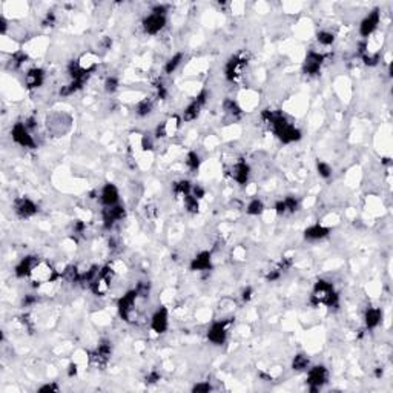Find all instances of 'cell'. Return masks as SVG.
<instances>
[{"label":"cell","instance_id":"obj_23","mask_svg":"<svg viewBox=\"0 0 393 393\" xmlns=\"http://www.w3.org/2000/svg\"><path fill=\"white\" fill-rule=\"evenodd\" d=\"M332 229L326 228V226L316 223V224H310L309 228L304 229V240L306 241H320L324 240L330 235Z\"/></svg>","mask_w":393,"mask_h":393},{"label":"cell","instance_id":"obj_19","mask_svg":"<svg viewBox=\"0 0 393 393\" xmlns=\"http://www.w3.org/2000/svg\"><path fill=\"white\" fill-rule=\"evenodd\" d=\"M191 270L194 272H206V270H212L214 263H212V253L209 250H201L196 253L194 258L191 260L189 264Z\"/></svg>","mask_w":393,"mask_h":393},{"label":"cell","instance_id":"obj_14","mask_svg":"<svg viewBox=\"0 0 393 393\" xmlns=\"http://www.w3.org/2000/svg\"><path fill=\"white\" fill-rule=\"evenodd\" d=\"M246 58L240 54H235V55H231L229 60L226 62L224 65V77L228 82H235L240 75H241V71L246 66Z\"/></svg>","mask_w":393,"mask_h":393},{"label":"cell","instance_id":"obj_47","mask_svg":"<svg viewBox=\"0 0 393 393\" xmlns=\"http://www.w3.org/2000/svg\"><path fill=\"white\" fill-rule=\"evenodd\" d=\"M39 392H58V386L55 383H49V384H43L42 387H39Z\"/></svg>","mask_w":393,"mask_h":393},{"label":"cell","instance_id":"obj_9","mask_svg":"<svg viewBox=\"0 0 393 393\" xmlns=\"http://www.w3.org/2000/svg\"><path fill=\"white\" fill-rule=\"evenodd\" d=\"M166 25H168V16H166V14H160V12H152V11H150V14H147L142 22L143 31L149 36H157L166 28Z\"/></svg>","mask_w":393,"mask_h":393},{"label":"cell","instance_id":"obj_30","mask_svg":"<svg viewBox=\"0 0 393 393\" xmlns=\"http://www.w3.org/2000/svg\"><path fill=\"white\" fill-rule=\"evenodd\" d=\"M309 366H310L309 356L304 353H298L292 359V370H295V372H304L309 369Z\"/></svg>","mask_w":393,"mask_h":393},{"label":"cell","instance_id":"obj_12","mask_svg":"<svg viewBox=\"0 0 393 393\" xmlns=\"http://www.w3.org/2000/svg\"><path fill=\"white\" fill-rule=\"evenodd\" d=\"M14 212H16V215L22 220H28V218H31L34 217L37 212H39V206L36 204L34 200L31 198H28V196H19V198L14 200Z\"/></svg>","mask_w":393,"mask_h":393},{"label":"cell","instance_id":"obj_7","mask_svg":"<svg viewBox=\"0 0 393 393\" xmlns=\"http://www.w3.org/2000/svg\"><path fill=\"white\" fill-rule=\"evenodd\" d=\"M207 97H209V93L206 89H201L200 93L195 96V98H192L188 106L183 109L181 120H183V122H194V120L198 118L201 114V109L204 108V104L207 101Z\"/></svg>","mask_w":393,"mask_h":393},{"label":"cell","instance_id":"obj_37","mask_svg":"<svg viewBox=\"0 0 393 393\" xmlns=\"http://www.w3.org/2000/svg\"><path fill=\"white\" fill-rule=\"evenodd\" d=\"M134 289L137 291L139 298H147L150 294V283L149 281H140V283H137V286H135Z\"/></svg>","mask_w":393,"mask_h":393},{"label":"cell","instance_id":"obj_49","mask_svg":"<svg viewBox=\"0 0 393 393\" xmlns=\"http://www.w3.org/2000/svg\"><path fill=\"white\" fill-rule=\"evenodd\" d=\"M85 229H86V224H85V221H82V220H77L74 223V232L75 234H83L85 232Z\"/></svg>","mask_w":393,"mask_h":393},{"label":"cell","instance_id":"obj_46","mask_svg":"<svg viewBox=\"0 0 393 393\" xmlns=\"http://www.w3.org/2000/svg\"><path fill=\"white\" fill-rule=\"evenodd\" d=\"M252 296H253V289H252V287H246V289H243V292H241V299H243L245 303L250 301Z\"/></svg>","mask_w":393,"mask_h":393},{"label":"cell","instance_id":"obj_39","mask_svg":"<svg viewBox=\"0 0 393 393\" xmlns=\"http://www.w3.org/2000/svg\"><path fill=\"white\" fill-rule=\"evenodd\" d=\"M210 390H212V386H210V383H207V381H201V383L195 384L192 387V392L194 393H207Z\"/></svg>","mask_w":393,"mask_h":393},{"label":"cell","instance_id":"obj_11","mask_svg":"<svg viewBox=\"0 0 393 393\" xmlns=\"http://www.w3.org/2000/svg\"><path fill=\"white\" fill-rule=\"evenodd\" d=\"M149 326H150V330L157 335L166 334L169 329V310H168V307L160 306L152 315H150Z\"/></svg>","mask_w":393,"mask_h":393},{"label":"cell","instance_id":"obj_44","mask_svg":"<svg viewBox=\"0 0 393 393\" xmlns=\"http://www.w3.org/2000/svg\"><path fill=\"white\" fill-rule=\"evenodd\" d=\"M155 89H157V97H158L160 100H164L166 97H168V89H166V86H164L163 83H158V85L155 86Z\"/></svg>","mask_w":393,"mask_h":393},{"label":"cell","instance_id":"obj_27","mask_svg":"<svg viewBox=\"0 0 393 393\" xmlns=\"http://www.w3.org/2000/svg\"><path fill=\"white\" fill-rule=\"evenodd\" d=\"M192 188H194V185L191 183V181L183 178V180L175 181V183L172 185V192L177 196H181V198H183V196H186V195H189L192 192Z\"/></svg>","mask_w":393,"mask_h":393},{"label":"cell","instance_id":"obj_17","mask_svg":"<svg viewBox=\"0 0 393 393\" xmlns=\"http://www.w3.org/2000/svg\"><path fill=\"white\" fill-rule=\"evenodd\" d=\"M231 177L235 181L237 185L240 186H246L247 181L250 178V166L247 164L246 160H238L234 163V166L231 168Z\"/></svg>","mask_w":393,"mask_h":393},{"label":"cell","instance_id":"obj_50","mask_svg":"<svg viewBox=\"0 0 393 393\" xmlns=\"http://www.w3.org/2000/svg\"><path fill=\"white\" fill-rule=\"evenodd\" d=\"M6 28H8V20L5 19V16H0V33L6 34Z\"/></svg>","mask_w":393,"mask_h":393},{"label":"cell","instance_id":"obj_6","mask_svg":"<svg viewBox=\"0 0 393 393\" xmlns=\"http://www.w3.org/2000/svg\"><path fill=\"white\" fill-rule=\"evenodd\" d=\"M306 383L310 392H318L329 383V369L323 364H316L307 369Z\"/></svg>","mask_w":393,"mask_h":393},{"label":"cell","instance_id":"obj_20","mask_svg":"<svg viewBox=\"0 0 393 393\" xmlns=\"http://www.w3.org/2000/svg\"><path fill=\"white\" fill-rule=\"evenodd\" d=\"M37 263H39V258L34 255L23 256V258L16 264V267H14V275L17 278H29V275H31V272Z\"/></svg>","mask_w":393,"mask_h":393},{"label":"cell","instance_id":"obj_45","mask_svg":"<svg viewBox=\"0 0 393 393\" xmlns=\"http://www.w3.org/2000/svg\"><path fill=\"white\" fill-rule=\"evenodd\" d=\"M160 378H161L160 373L154 370V372H150V373L146 376V383H147V384H155V383L160 381Z\"/></svg>","mask_w":393,"mask_h":393},{"label":"cell","instance_id":"obj_29","mask_svg":"<svg viewBox=\"0 0 393 393\" xmlns=\"http://www.w3.org/2000/svg\"><path fill=\"white\" fill-rule=\"evenodd\" d=\"M264 203L260 198H252L246 206V214L250 217H258L264 212Z\"/></svg>","mask_w":393,"mask_h":393},{"label":"cell","instance_id":"obj_31","mask_svg":"<svg viewBox=\"0 0 393 393\" xmlns=\"http://www.w3.org/2000/svg\"><path fill=\"white\" fill-rule=\"evenodd\" d=\"M186 166L191 172H196L201 166V157L196 150H189L186 155Z\"/></svg>","mask_w":393,"mask_h":393},{"label":"cell","instance_id":"obj_38","mask_svg":"<svg viewBox=\"0 0 393 393\" xmlns=\"http://www.w3.org/2000/svg\"><path fill=\"white\" fill-rule=\"evenodd\" d=\"M120 86V82L117 77H114V75H111V77H108L106 80H104V91H106L108 94H114L115 91L118 89Z\"/></svg>","mask_w":393,"mask_h":393},{"label":"cell","instance_id":"obj_43","mask_svg":"<svg viewBox=\"0 0 393 393\" xmlns=\"http://www.w3.org/2000/svg\"><path fill=\"white\" fill-rule=\"evenodd\" d=\"M57 17H55V14L51 11V12H47V16H45V19L42 20V25L43 26H54Z\"/></svg>","mask_w":393,"mask_h":393},{"label":"cell","instance_id":"obj_22","mask_svg":"<svg viewBox=\"0 0 393 393\" xmlns=\"http://www.w3.org/2000/svg\"><path fill=\"white\" fill-rule=\"evenodd\" d=\"M47 79V72L42 68H31L25 74V85L28 89H39Z\"/></svg>","mask_w":393,"mask_h":393},{"label":"cell","instance_id":"obj_40","mask_svg":"<svg viewBox=\"0 0 393 393\" xmlns=\"http://www.w3.org/2000/svg\"><path fill=\"white\" fill-rule=\"evenodd\" d=\"M281 275H283V272L277 267V269H274V270H270L269 274L266 275V281H269V283H274V281H277V280H280L281 278Z\"/></svg>","mask_w":393,"mask_h":393},{"label":"cell","instance_id":"obj_21","mask_svg":"<svg viewBox=\"0 0 393 393\" xmlns=\"http://www.w3.org/2000/svg\"><path fill=\"white\" fill-rule=\"evenodd\" d=\"M299 207V201L296 196L294 195H289V196H286V198L283 200H278L274 206L275 209V214L280 215V217H284V215H291L294 212H296Z\"/></svg>","mask_w":393,"mask_h":393},{"label":"cell","instance_id":"obj_2","mask_svg":"<svg viewBox=\"0 0 393 393\" xmlns=\"http://www.w3.org/2000/svg\"><path fill=\"white\" fill-rule=\"evenodd\" d=\"M310 303L313 306H326L329 309H338L340 307V295L335 291L334 284L327 280H318L313 284Z\"/></svg>","mask_w":393,"mask_h":393},{"label":"cell","instance_id":"obj_18","mask_svg":"<svg viewBox=\"0 0 393 393\" xmlns=\"http://www.w3.org/2000/svg\"><path fill=\"white\" fill-rule=\"evenodd\" d=\"M98 200L103 207H111L120 203V191L114 183H106L98 194Z\"/></svg>","mask_w":393,"mask_h":393},{"label":"cell","instance_id":"obj_5","mask_svg":"<svg viewBox=\"0 0 393 393\" xmlns=\"http://www.w3.org/2000/svg\"><path fill=\"white\" fill-rule=\"evenodd\" d=\"M31 132L33 131L25 125V122H17V123H14L12 128H11V139H12L14 143L19 145L20 147L36 149L37 143H36Z\"/></svg>","mask_w":393,"mask_h":393},{"label":"cell","instance_id":"obj_41","mask_svg":"<svg viewBox=\"0 0 393 393\" xmlns=\"http://www.w3.org/2000/svg\"><path fill=\"white\" fill-rule=\"evenodd\" d=\"M37 299H39L37 295H31V294L25 295V298L22 299V306L23 307H31V306H34L37 303Z\"/></svg>","mask_w":393,"mask_h":393},{"label":"cell","instance_id":"obj_26","mask_svg":"<svg viewBox=\"0 0 393 393\" xmlns=\"http://www.w3.org/2000/svg\"><path fill=\"white\" fill-rule=\"evenodd\" d=\"M183 60H185V54L183 52H175L174 55H171L168 58V62L164 63V74H168V75L174 74L181 66Z\"/></svg>","mask_w":393,"mask_h":393},{"label":"cell","instance_id":"obj_33","mask_svg":"<svg viewBox=\"0 0 393 393\" xmlns=\"http://www.w3.org/2000/svg\"><path fill=\"white\" fill-rule=\"evenodd\" d=\"M183 203H185V207L189 214H196L198 212V209H200V200L198 198H195V196L192 194L183 196Z\"/></svg>","mask_w":393,"mask_h":393},{"label":"cell","instance_id":"obj_16","mask_svg":"<svg viewBox=\"0 0 393 393\" xmlns=\"http://www.w3.org/2000/svg\"><path fill=\"white\" fill-rule=\"evenodd\" d=\"M111 356H112V345H111V343L108 340H101L100 344L96 347V350L91 353L89 361L93 362V364H96V366L103 367V366L108 364V361L111 359Z\"/></svg>","mask_w":393,"mask_h":393},{"label":"cell","instance_id":"obj_1","mask_svg":"<svg viewBox=\"0 0 393 393\" xmlns=\"http://www.w3.org/2000/svg\"><path fill=\"white\" fill-rule=\"evenodd\" d=\"M261 118L272 128V132L275 134V137L284 145H292L303 139V132L296 126H294L281 111L266 109L261 112Z\"/></svg>","mask_w":393,"mask_h":393},{"label":"cell","instance_id":"obj_28","mask_svg":"<svg viewBox=\"0 0 393 393\" xmlns=\"http://www.w3.org/2000/svg\"><path fill=\"white\" fill-rule=\"evenodd\" d=\"M152 111H154V101L150 98H142L140 101H137V104H135V114L142 118L150 115Z\"/></svg>","mask_w":393,"mask_h":393},{"label":"cell","instance_id":"obj_42","mask_svg":"<svg viewBox=\"0 0 393 393\" xmlns=\"http://www.w3.org/2000/svg\"><path fill=\"white\" fill-rule=\"evenodd\" d=\"M195 198H198V200H201V198H204V195H206V189L203 188V186H200V185H194V188H192V192H191Z\"/></svg>","mask_w":393,"mask_h":393},{"label":"cell","instance_id":"obj_35","mask_svg":"<svg viewBox=\"0 0 393 393\" xmlns=\"http://www.w3.org/2000/svg\"><path fill=\"white\" fill-rule=\"evenodd\" d=\"M316 172H318V175L324 180H329L332 177V174H334V169H332V166L323 160H318L316 161Z\"/></svg>","mask_w":393,"mask_h":393},{"label":"cell","instance_id":"obj_15","mask_svg":"<svg viewBox=\"0 0 393 393\" xmlns=\"http://www.w3.org/2000/svg\"><path fill=\"white\" fill-rule=\"evenodd\" d=\"M324 60H326V55L323 52H318V51H309L304 57V62H303V72L306 75H316L320 74L323 65H324Z\"/></svg>","mask_w":393,"mask_h":393},{"label":"cell","instance_id":"obj_4","mask_svg":"<svg viewBox=\"0 0 393 393\" xmlns=\"http://www.w3.org/2000/svg\"><path fill=\"white\" fill-rule=\"evenodd\" d=\"M139 299V294L135 289H131L128 291L125 295H122L117 301V310H118V315L120 318L126 323H132L134 321V315L137 316L135 313V303H137Z\"/></svg>","mask_w":393,"mask_h":393},{"label":"cell","instance_id":"obj_34","mask_svg":"<svg viewBox=\"0 0 393 393\" xmlns=\"http://www.w3.org/2000/svg\"><path fill=\"white\" fill-rule=\"evenodd\" d=\"M362 58V62H364V65L367 66H376L378 63L381 62V54L380 52H376V51H367L361 55Z\"/></svg>","mask_w":393,"mask_h":393},{"label":"cell","instance_id":"obj_25","mask_svg":"<svg viewBox=\"0 0 393 393\" xmlns=\"http://www.w3.org/2000/svg\"><path fill=\"white\" fill-rule=\"evenodd\" d=\"M223 111L232 120H238L241 115H243V108H241L238 101H235L234 98H226L223 101Z\"/></svg>","mask_w":393,"mask_h":393},{"label":"cell","instance_id":"obj_13","mask_svg":"<svg viewBox=\"0 0 393 393\" xmlns=\"http://www.w3.org/2000/svg\"><path fill=\"white\" fill-rule=\"evenodd\" d=\"M126 217V209L123 204H115L111 207H103L101 210V220H103V228L104 229H111L114 228V224L118 221H122Z\"/></svg>","mask_w":393,"mask_h":393},{"label":"cell","instance_id":"obj_48","mask_svg":"<svg viewBox=\"0 0 393 393\" xmlns=\"http://www.w3.org/2000/svg\"><path fill=\"white\" fill-rule=\"evenodd\" d=\"M77 375H79V364H77V362H71V364L68 366V376L74 378Z\"/></svg>","mask_w":393,"mask_h":393},{"label":"cell","instance_id":"obj_10","mask_svg":"<svg viewBox=\"0 0 393 393\" xmlns=\"http://www.w3.org/2000/svg\"><path fill=\"white\" fill-rule=\"evenodd\" d=\"M381 23V11L375 8L373 11H370L367 16L361 20L359 23V36L367 40L369 37H372L375 33H376V29L378 26H380Z\"/></svg>","mask_w":393,"mask_h":393},{"label":"cell","instance_id":"obj_32","mask_svg":"<svg viewBox=\"0 0 393 393\" xmlns=\"http://www.w3.org/2000/svg\"><path fill=\"white\" fill-rule=\"evenodd\" d=\"M335 39H337L335 34L332 31H327V29H323V31L316 34V42L323 45V47H332L335 43Z\"/></svg>","mask_w":393,"mask_h":393},{"label":"cell","instance_id":"obj_8","mask_svg":"<svg viewBox=\"0 0 393 393\" xmlns=\"http://www.w3.org/2000/svg\"><path fill=\"white\" fill-rule=\"evenodd\" d=\"M232 324V320H218L214 321L210 324V327L207 329V341L214 345H223L228 340V334H229V326Z\"/></svg>","mask_w":393,"mask_h":393},{"label":"cell","instance_id":"obj_36","mask_svg":"<svg viewBox=\"0 0 393 393\" xmlns=\"http://www.w3.org/2000/svg\"><path fill=\"white\" fill-rule=\"evenodd\" d=\"M28 58L29 57H28V54L25 51H17V52H14L11 55V65H12L14 69H19L28 62Z\"/></svg>","mask_w":393,"mask_h":393},{"label":"cell","instance_id":"obj_3","mask_svg":"<svg viewBox=\"0 0 393 393\" xmlns=\"http://www.w3.org/2000/svg\"><path fill=\"white\" fill-rule=\"evenodd\" d=\"M58 278H62V274H60L58 270H55L48 261H42V260H39V263L31 272V275H29V280L34 284H37V287L52 284Z\"/></svg>","mask_w":393,"mask_h":393},{"label":"cell","instance_id":"obj_24","mask_svg":"<svg viewBox=\"0 0 393 393\" xmlns=\"http://www.w3.org/2000/svg\"><path fill=\"white\" fill-rule=\"evenodd\" d=\"M383 321V309L381 307H369L364 312V324L367 330H373Z\"/></svg>","mask_w":393,"mask_h":393}]
</instances>
